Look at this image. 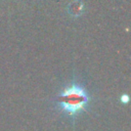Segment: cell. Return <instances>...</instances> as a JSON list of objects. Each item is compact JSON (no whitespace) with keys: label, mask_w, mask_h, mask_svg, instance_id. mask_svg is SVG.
Instances as JSON below:
<instances>
[{"label":"cell","mask_w":131,"mask_h":131,"mask_svg":"<svg viewBox=\"0 0 131 131\" xmlns=\"http://www.w3.org/2000/svg\"><path fill=\"white\" fill-rule=\"evenodd\" d=\"M58 100L63 111L74 115L84 108L88 101V96L82 87L74 84L62 91L58 96Z\"/></svg>","instance_id":"1"}]
</instances>
